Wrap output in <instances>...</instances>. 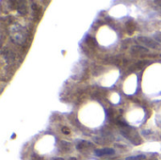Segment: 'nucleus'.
<instances>
[{"instance_id": "20e7f679", "label": "nucleus", "mask_w": 161, "mask_h": 160, "mask_svg": "<svg viewBox=\"0 0 161 160\" xmlns=\"http://www.w3.org/2000/svg\"><path fill=\"white\" fill-rule=\"evenodd\" d=\"M156 3L157 4H161V1H156Z\"/></svg>"}, {"instance_id": "7ed1b4c3", "label": "nucleus", "mask_w": 161, "mask_h": 160, "mask_svg": "<svg viewBox=\"0 0 161 160\" xmlns=\"http://www.w3.org/2000/svg\"><path fill=\"white\" fill-rule=\"evenodd\" d=\"M62 130H63L64 134H69V132H70V131H69V129H67L66 127H64V128H63Z\"/></svg>"}, {"instance_id": "f257e3e1", "label": "nucleus", "mask_w": 161, "mask_h": 160, "mask_svg": "<svg viewBox=\"0 0 161 160\" xmlns=\"http://www.w3.org/2000/svg\"><path fill=\"white\" fill-rule=\"evenodd\" d=\"M111 153H114V151L111 150V149H108V148L96 151V154L99 155V156H102V155H105V154H111Z\"/></svg>"}, {"instance_id": "f03ea898", "label": "nucleus", "mask_w": 161, "mask_h": 160, "mask_svg": "<svg viewBox=\"0 0 161 160\" xmlns=\"http://www.w3.org/2000/svg\"><path fill=\"white\" fill-rule=\"evenodd\" d=\"M145 156L144 155H138V156H134V157H129L127 158L126 160H141V159H144Z\"/></svg>"}]
</instances>
